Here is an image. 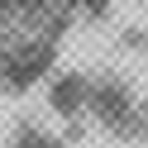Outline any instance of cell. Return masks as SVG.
<instances>
[{"label": "cell", "instance_id": "cell-2", "mask_svg": "<svg viewBox=\"0 0 148 148\" xmlns=\"http://www.w3.org/2000/svg\"><path fill=\"white\" fill-rule=\"evenodd\" d=\"M14 148H48L43 138H24V143H14Z\"/></svg>", "mask_w": 148, "mask_h": 148}, {"label": "cell", "instance_id": "cell-1", "mask_svg": "<svg viewBox=\"0 0 148 148\" xmlns=\"http://www.w3.org/2000/svg\"><path fill=\"white\" fill-rule=\"evenodd\" d=\"M81 96H86V86H81L77 77H67V81L53 86V100H58V110H67V115H77V110H81Z\"/></svg>", "mask_w": 148, "mask_h": 148}]
</instances>
